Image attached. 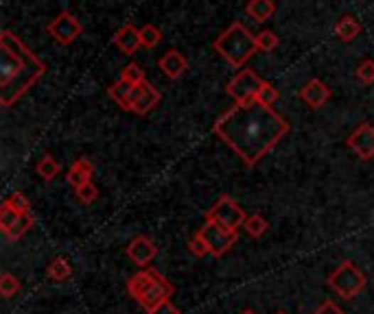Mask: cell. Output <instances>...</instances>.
Listing matches in <instances>:
<instances>
[{
	"instance_id": "cell-1",
	"label": "cell",
	"mask_w": 374,
	"mask_h": 314,
	"mask_svg": "<svg viewBox=\"0 0 374 314\" xmlns=\"http://www.w3.org/2000/svg\"><path fill=\"white\" fill-rule=\"evenodd\" d=\"M213 131L233 149L245 166H256L289 133V123L269 105L256 99L237 103L217 118Z\"/></svg>"
},
{
	"instance_id": "cell-2",
	"label": "cell",
	"mask_w": 374,
	"mask_h": 314,
	"mask_svg": "<svg viewBox=\"0 0 374 314\" xmlns=\"http://www.w3.org/2000/svg\"><path fill=\"white\" fill-rule=\"evenodd\" d=\"M46 66L9 28L0 33V105L11 107L44 77Z\"/></svg>"
},
{
	"instance_id": "cell-3",
	"label": "cell",
	"mask_w": 374,
	"mask_h": 314,
	"mask_svg": "<svg viewBox=\"0 0 374 314\" xmlns=\"http://www.w3.org/2000/svg\"><path fill=\"white\" fill-rule=\"evenodd\" d=\"M215 50L223 57V60L230 66L243 68L252 60V57L258 52V48H256V35L250 33V28L245 24L233 22L215 40Z\"/></svg>"
},
{
	"instance_id": "cell-4",
	"label": "cell",
	"mask_w": 374,
	"mask_h": 314,
	"mask_svg": "<svg viewBox=\"0 0 374 314\" xmlns=\"http://www.w3.org/2000/svg\"><path fill=\"white\" fill-rule=\"evenodd\" d=\"M127 291L142 308H147V312H151L156 305H160L176 293L173 284L151 269L132 275L127 281Z\"/></svg>"
},
{
	"instance_id": "cell-5",
	"label": "cell",
	"mask_w": 374,
	"mask_h": 314,
	"mask_svg": "<svg viewBox=\"0 0 374 314\" xmlns=\"http://www.w3.org/2000/svg\"><path fill=\"white\" fill-rule=\"evenodd\" d=\"M365 275L363 271H359L353 262H341L328 277V286L341 297V299H353L357 297L363 288H365Z\"/></svg>"
},
{
	"instance_id": "cell-6",
	"label": "cell",
	"mask_w": 374,
	"mask_h": 314,
	"mask_svg": "<svg viewBox=\"0 0 374 314\" xmlns=\"http://www.w3.org/2000/svg\"><path fill=\"white\" fill-rule=\"evenodd\" d=\"M204 218L210 223H217L219 227H223V230H228V232H239V227H243L247 220L245 210L228 194H221L217 198V203L204 212Z\"/></svg>"
},
{
	"instance_id": "cell-7",
	"label": "cell",
	"mask_w": 374,
	"mask_h": 314,
	"mask_svg": "<svg viewBox=\"0 0 374 314\" xmlns=\"http://www.w3.org/2000/svg\"><path fill=\"white\" fill-rule=\"evenodd\" d=\"M33 225H36V218L31 212L14 210L9 203L3 201V206H0V230H3V234L7 238H11V240L22 238Z\"/></svg>"
},
{
	"instance_id": "cell-8",
	"label": "cell",
	"mask_w": 374,
	"mask_h": 314,
	"mask_svg": "<svg viewBox=\"0 0 374 314\" xmlns=\"http://www.w3.org/2000/svg\"><path fill=\"white\" fill-rule=\"evenodd\" d=\"M46 31L60 46H70L81 35L83 26L70 11H62L57 18H53V22H48Z\"/></svg>"
},
{
	"instance_id": "cell-9",
	"label": "cell",
	"mask_w": 374,
	"mask_h": 314,
	"mask_svg": "<svg viewBox=\"0 0 374 314\" xmlns=\"http://www.w3.org/2000/svg\"><path fill=\"white\" fill-rule=\"evenodd\" d=\"M263 83H265V81H263L261 77H258L254 70L245 68V70H241L233 81L228 83L225 92L235 99V103H245V101L256 99V94H258V90H261Z\"/></svg>"
},
{
	"instance_id": "cell-10",
	"label": "cell",
	"mask_w": 374,
	"mask_h": 314,
	"mask_svg": "<svg viewBox=\"0 0 374 314\" xmlns=\"http://www.w3.org/2000/svg\"><path fill=\"white\" fill-rule=\"evenodd\" d=\"M197 234L204 238V242L208 245V251L215 255V258H221V255L228 253L230 249H233V245L237 242V232H228L210 220H206L204 227H201Z\"/></svg>"
},
{
	"instance_id": "cell-11",
	"label": "cell",
	"mask_w": 374,
	"mask_h": 314,
	"mask_svg": "<svg viewBox=\"0 0 374 314\" xmlns=\"http://www.w3.org/2000/svg\"><path fill=\"white\" fill-rule=\"evenodd\" d=\"M160 101H162V94L145 79L142 83L134 85L132 96H129V105H127V111L138 113V116H145V113H149Z\"/></svg>"
},
{
	"instance_id": "cell-12",
	"label": "cell",
	"mask_w": 374,
	"mask_h": 314,
	"mask_svg": "<svg viewBox=\"0 0 374 314\" xmlns=\"http://www.w3.org/2000/svg\"><path fill=\"white\" fill-rule=\"evenodd\" d=\"M346 145L351 151L357 153L361 159H372L374 157V125L361 123L346 140Z\"/></svg>"
},
{
	"instance_id": "cell-13",
	"label": "cell",
	"mask_w": 374,
	"mask_h": 314,
	"mask_svg": "<svg viewBox=\"0 0 374 314\" xmlns=\"http://www.w3.org/2000/svg\"><path fill=\"white\" fill-rule=\"evenodd\" d=\"M127 255L136 267H149L151 260L158 255V247L147 236H136L127 245Z\"/></svg>"
},
{
	"instance_id": "cell-14",
	"label": "cell",
	"mask_w": 374,
	"mask_h": 314,
	"mask_svg": "<svg viewBox=\"0 0 374 314\" xmlns=\"http://www.w3.org/2000/svg\"><path fill=\"white\" fill-rule=\"evenodd\" d=\"M333 96V92H331V88L324 83V81H320V79H311V81H306L302 88H300V99L311 107V109H320V107H324L326 103H328V99Z\"/></svg>"
},
{
	"instance_id": "cell-15",
	"label": "cell",
	"mask_w": 374,
	"mask_h": 314,
	"mask_svg": "<svg viewBox=\"0 0 374 314\" xmlns=\"http://www.w3.org/2000/svg\"><path fill=\"white\" fill-rule=\"evenodd\" d=\"M112 44L117 46L123 55H134V52H138V48L142 46V42H140V31L134 26V24H125V26H121L119 31H117V35L112 38Z\"/></svg>"
},
{
	"instance_id": "cell-16",
	"label": "cell",
	"mask_w": 374,
	"mask_h": 314,
	"mask_svg": "<svg viewBox=\"0 0 374 314\" xmlns=\"http://www.w3.org/2000/svg\"><path fill=\"white\" fill-rule=\"evenodd\" d=\"M158 66H160V70L164 72V77L178 79V77H182V72L186 70L188 60H186V57H184L180 50H166V52L160 57Z\"/></svg>"
},
{
	"instance_id": "cell-17",
	"label": "cell",
	"mask_w": 374,
	"mask_h": 314,
	"mask_svg": "<svg viewBox=\"0 0 374 314\" xmlns=\"http://www.w3.org/2000/svg\"><path fill=\"white\" fill-rule=\"evenodd\" d=\"M92 175H95V164H92L88 157H79V159H75V164L68 168L66 179H68V184L77 190L79 186L92 181Z\"/></svg>"
},
{
	"instance_id": "cell-18",
	"label": "cell",
	"mask_w": 374,
	"mask_h": 314,
	"mask_svg": "<svg viewBox=\"0 0 374 314\" xmlns=\"http://www.w3.org/2000/svg\"><path fill=\"white\" fill-rule=\"evenodd\" d=\"M335 35L341 40V42H346L351 44L353 40H357L361 35V24L357 18L353 16H341L335 24Z\"/></svg>"
},
{
	"instance_id": "cell-19",
	"label": "cell",
	"mask_w": 374,
	"mask_h": 314,
	"mask_svg": "<svg viewBox=\"0 0 374 314\" xmlns=\"http://www.w3.org/2000/svg\"><path fill=\"white\" fill-rule=\"evenodd\" d=\"M245 11L254 22L263 24L265 20H269L276 13V5H274V0H250Z\"/></svg>"
},
{
	"instance_id": "cell-20",
	"label": "cell",
	"mask_w": 374,
	"mask_h": 314,
	"mask_svg": "<svg viewBox=\"0 0 374 314\" xmlns=\"http://www.w3.org/2000/svg\"><path fill=\"white\" fill-rule=\"evenodd\" d=\"M132 90H134V85L132 83H127V81H123V79H119L114 85H109V90H107V94H109V99H114L117 101L125 111H127V105H129V96H132Z\"/></svg>"
},
{
	"instance_id": "cell-21",
	"label": "cell",
	"mask_w": 374,
	"mask_h": 314,
	"mask_svg": "<svg viewBox=\"0 0 374 314\" xmlns=\"http://www.w3.org/2000/svg\"><path fill=\"white\" fill-rule=\"evenodd\" d=\"M46 275H48V279H53V281H66V279L73 275V267H70V262H68L66 258H55V260L48 264Z\"/></svg>"
},
{
	"instance_id": "cell-22",
	"label": "cell",
	"mask_w": 374,
	"mask_h": 314,
	"mask_svg": "<svg viewBox=\"0 0 374 314\" xmlns=\"http://www.w3.org/2000/svg\"><path fill=\"white\" fill-rule=\"evenodd\" d=\"M36 170H38V175L44 179V181H53L57 175H60V164L55 162V157L53 155H42L40 157V162L36 164Z\"/></svg>"
},
{
	"instance_id": "cell-23",
	"label": "cell",
	"mask_w": 374,
	"mask_h": 314,
	"mask_svg": "<svg viewBox=\"0 0 374 314\" xmlns=\"http://www.w3.org/2000/svg\"><path fill=\"white\" fill-rule=\"evenodd\" d=\"M245 232L250 234V236H254V238H261V236H265L267 234V230H269V225H267V220L261 216V214H252V216H247V220H245Z\"/></svg>"
},
{
	"instance_id": "cell-24",
	"label": "cell",
	"mask_w": 374,
	"mask_h": 314,
	"mask_svg": "<svg viewBox=\"0 0 374 314\" xmlns=\"http://www.w3.org/2000/svg\"><path fill=\"white\" fill-rule=\"evenodd\" d=\"M140 42L145 48H156L162 42V31L156 24H145L140 28Z\"/></svg>"
},
{
	"instance_id": "cell-25",
	"label": "cell",
	"mask_w": 374,
	"mask_h": 314,
	"mask_svg": "<svg viewBox=\"0 0 374 314\" xmlns=\"http://www.w3.org/2000/svg\"><path fill=\"white\" fill-rule=\"evenodd\" d=\"M18 291H20L18 277L11 273H3V277H0V295H3L5 299H11L14 295H18Z\"/></svg>"
},
{
	"instance_id": "cell-26",
	"label": "cell",
	"mask_w": 374,
	"mask_h": 314,
	"mask_svg": "<svg viewBox=\"0 0 374 314\" xmlns=\"http://www.w3.org/2000/svg\"><path fill=\"white\" fill-rule=\"evenodd\" d=\"M278 46V35L274 31H261L256 33V48L261 52H272Z\"/></svg>"
},
{
	"instance_id": "cell-27",
	"label": "cell",
	"mask_w": 374,
	"mask_h": 314,
	"mask_svg": "<svg viewBox=\"0 0 374 314\" xmlns=\"http://www.w3.org/2000/svg\"><path fill=\"white\" fill-rule=\"evenodd\" d=\"M278 96H280V94H278V90L274 88V85H272L269 81H265V83L261 85V90H258V94H256V101L272 107V105L278 101Z\"/></svg>"
},
{
	"instance_id": "cell-28",
	"label": "cell",
	"mask_w": 374,
	"mask_h": 314,
	"mask_svg": "<svg viewBox=\"0 0 374 314\" xmlns=\"http://www.w3.org/2000/svg\"><path fill=\"white\" fill-rule=\"evenodd\" d=\"M121 79L132 83V85H138V83L145 81V70H142L138 64H127L121 72Z\"/></svg>"
},
{
	"instance_id": "cell-29",
	"label": "cell",
	"mask_w": 374,
	"mask_h": 314,
	"mask_svg": "<svg viewBox=\"0 0 374 314\" xmlns=\"http://www.w3.org/2000/svg\"><path fill=\"white\" fill-rule=\"evenodd\" d=\"M5 203H9L14 210H20V212H31V201H28V198L24 196V192H20V190L11 192L5 198Z\"/></svg>"
},
{
	"instance_id": "cell-30",
	"label": "cell",
	"mask_w": 374,
	"mask_h": 314,
	"mask_svg": "<svg viewBox=\"0 0 374 314\" xmlns=\"http://www.w3.org/2000/svg\"><path fill=\"white\" fill-rule=\"evenodd\" d=\"M97 196H99V188L92 181H88V184H83V186L77 188V198H79L81 203H95Z\"/></svg>"
},
{
	"instance_id": "cell-31",
	"label": "cell",
	"mask_w": 374,
	"mask_h": 314,
	"mask_svg": "<svg viewBox=\"0 0 374 314\" xmlns=\"http://www.w3.org/2000/svg\"><path fill=\"white\" fill-rule=\"evenodd\" d=\"M357 79L365 85H372L374 83V60H363L359 66H357Z\"/></svg>"
},
{
	"instance_id": "cell-32",
	"label": "cell",
	"mask_w": 374,
	"mask_h": 314,
	"mask_svg": "<svg viewBox=\"0 0 374 314\" xmlns=\"http://www.w3.org/2000/svg\"><path fill=\"white\" fill-rule=\"evenodd\" d=\"M188 251H191L193 255H197V258H204L206 253H210V251H208V245L204 242V238H201L199 234L193 236V238L188 240Z\"/></svg>"
},
{
	"instance_id": "cell-33",
	"label": "cell",
	"mask_w": 374,
	"mask_h": 314,
	"mask_svg": "<svg viewBox=\"0 0 374 314\" xmlns=\"http://www.w3.org/2000/svg\"><path fill=\"white\" fill-rule=\"evenodd\" d=\"M149 314H180V310L173 305V303H171L169 299L166 301H162L160 305H156Z\"/></svg>"
},
{
	"instance_id": "cell-34",
	"label": "cell",
	"mask_w": 374,
	"mask_h": 314,
	"mask_svg": "<svg viewBox=\"0 0 374 314\" xmlns=\"http://www.w3.org/2000/svg\"><path fill=\"white\" fill-rule=\"evenodd\" d=\"M313 314H343V312H341L333 301H324V303H322L318 310H315Z\"/></svg>"
},
{
	"instance_id": "cell-35",
	"label": "cell",
	"mask_w": 374,
	"mask_h": 314,
	"mask_svg": "<svg viewBox=\"0 0 374 314\" xmlns=\"http://www.w3.org/2000/svg\"><path fill=\"white\" fill-rule=\"evenodd\" d=\"M241 314H256V312H254V310H243Z\"/></svg>"
},
{
	"instance_id": "cell-36",
	"label": "cell",
	"mask_w": 374,
	"mask_h": 314,
	"mask_svg": "<svg viewBox=\"0 0 374 314\" xmlns=\"http://www.w3.org/2000/svg\"><path fill=\"white\" fill-rule=\"evenodd\" d=\"M276 314H287V312H282V310H280V312H276Z\"/></svg>"
}]
</instances>
